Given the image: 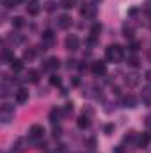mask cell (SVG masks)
<instances>
[{
  "label": "cell",
  "mask_w": 151,
  "mask_h": 153,
  "mask_svg": "<svg viewBox=\"0 0 151 153\" xmlns=\"http://www.w3.org/2000/svg\"><path fill=\"white\" fill-rule=\"evenodd\" d=\"M105 55H107V59L110 62H121L123 57H124V52H123V48L119 45H110V46H107Z\"/></svg>",
  "instance_id": "6da1fadb"
},
{
  "label": "cell",
  "mask_w": 151,
  "mask_h": 153,
  "mask_svg": "<svg viewBox=\"0 0 151 153\" xmlns=\"http://www.w3.org/2000/svg\"><path fill=\"white\" fill-rule=\"evenodd\" d=\"M13 119H14V107L9 105V103H4L2 109H0V121H2L4 125H7V123H11Z\"/></svg>",
  "instance_id": "7a4b0ae2"
},
{
  "label": "cell",
  "mask_w": 151,
  "mask_h": 153,
  "mask_svg": "<svg viewBox=\"0 0 151 153\" xmlns=\"http://www.w3.org/2000/svg\"><path fill=\"white\" fill-rule=\"evenodd\" d=\"M91 70H93V73L94 75H105L107 73V64L103 62V61H94L93 62V66H91Z\"/></svg>",
  "instance_id": "3957f363"
},
{
  "label": "cell",
  "mask_w": 151,
  "mask_h": 153,
  "mask_svg": "<svg viewBox=\"0 0 151 153\" xmlns=\"http://www.w3.org/2000/svg\"><path fill=\"white\" fill-rule=\"evenodd\" d=\"M78 46H80V39L76 38V36H68V39H66V48L71 50V52H75V50H78Z\"/></svg>",
  "instance_id": "277c9868"
},
{
  "label": "cell",
  "mask_w": 151,
  "mask_h": 153,
  "mask_svg": "<svg viewBox=\"0 0 151 153\" xmlns=\"http://www.w3.org/2000/svg\"><path fill=\"white\" fill-rule=\"evenodd\" d=\"M43 134H44V128H43L41 125H32L30 130H29V135H30L32 139H39V137H43Z\"/></svg>",
  "instance_id": "5b68a950"
},
{
  "label": "cell",
  "mask_w": 151,
  "mask_h": 153,
  "mask_svg": "<svg viewBox=\"0 0 151 153\" xmlns=\"http://www.w3.org/2000/svg\"><path fill=\"white\" fill-rule=\"evenodd\" d=\"M57 25H59V29H70V27H71V16H68V14L59 16Z\"/></svg>",
  "instance_id": "8992f818"
},
{
  "label": "cell",
  "mask_w": 151,
  "mask_h": 153,
  "mask_svg": "<svg viewBox=\"0 0 151 153\" xmlns=\"http://www.w3.org/2000/svg\"><path fill=\"white\" fill-rule=\"evenodd\" d=\"M59 66H61V61H59L57 57H50V59L46 61V64H44V68H46V70H50V71L59 70Z\"/></svg>",
  "instance_id": "52a82bcc"
},
{
  "label": "cell",
  "mask_w": 151,
  "mask_h": 153,
  "mask_svg": "<svg viewBox=\"0 0 151 153\" xmlns=\"http://www.w3.org/2000/svg\"><path fill=\"white\" fill-rule=\"evenodd\" d=\"M14 98H16V102H18V103H25V102L29 100V91L21 87V89H18V91H16Z\"/></svg>",
  "instance_id": "ba28073f"
},
{
  "label": "cell",
  "mask_w": 151,
  "mask_h": 153,
  "mask_svg": "<svg viewBox=\"0 0 151 153\" xmlns=\"http://www.w3.org/2000/svg\"><path fill=\"white\" fill-rule=\"evenodd\" d=\"M141 98H142V103H144V105H151V84L142 89Z\"/></svg>",
  "instance_id": "9c48e42d"
},
{
  "label": "cell",
  "mask_w": 151,
  "mask_h": 153,
  "mask_svg": "<svg viewBox=\"0 0 151 153\" xmlns=\"http://www.w3.org/2000/svg\"><path fill=\"white\" fill-rule=\"evenodd\" d=\"M139 80H141V76L137 75V73H130V75H126V85H130V87H135L137 84H139Z\"/></svg>",
  "instance_id": "30bf717a"
},
{
  "label": "cell",
  "mask_w": 151,
  "mask_h": 153,
  "mask_svg": "<svg viewBox=\"0 0 151 153\" xmlns=\"http://www.w3.org/2000/svg\"><path fill=\"white\" fill-rule=\"evenodd\" d=\"M89 125H91V119H89L87 116H80V117L76 119V126H78V128H82V130L89 128Z\"/></svg>",
  "instance_id": "8fae6325"
},
{
  "label": "cell",
  "mask_w": 151,
  "mask_h": 153,
  "mask_svg": "<svg viewBox=\"0 0 151 153\" xmlns=\"http://www.w3.org/2000/svg\"><path fill=\"white\" fill-rule=\"evenodd\" d=\"M82 14H84L85 18H94V14H96V7H94V5H85V7L82 9Z\"/></svg>",
  "instance_id": "7c38bea8"
},
{
  "label": "cell",
  "mask_w": 151,
  "mask_h": 153,
  "mask_svg": "<svg viewBox=\"0 0 151 153\" xmlns=\"http://www.w3.org/2000/svg\"><path fill=\"white\" fill-rule=\"evenodd\" d=\"M11 70H13L14 73L21 71V70H23V61H21V59H13V61H11Z\"/></svg>",
  "instance_id": "4fadbf2b"
},
{
  "label": "cell",
  "mask_w": 151,
  "mask_h": 153,
  "mask_svg": "<svg viewBox=\"0 0 151 153\" xmlns=\"http://www.w3.org/2000/svg\"><path fill=\"white\" fill-rule=\"evenodd\" d=\"M150 141H151V134L144 132V134L139 137V146H141V148H146V146L150 144Z\"/></svg>",
  "instance_id": "5bb4252c"
},
{
  "label": "cell",
  "mask_w": 151,
  "mask_h": 153,
  "mask_svg": "<svg viewBox=\"0 0 151 153\" xmlns=\"http://www.w3.org/2000/svg\"><path fill=\"white\" fill-rule=\"evenodd\" d=\"M123 103H124V107H130V109H133V107L137 105V100H135V96H133V94H128V96L123 100Z\"/></svg>",
  "instance_id": "9a60e30c"
},
{
  "label": "cell",
  "mask_w": 151,
  "mask_h": 153,
  "mask_svg": "<svg viewBox=\"0 0 151 153\" xmlns=\"http://www.w3.org/2000/svg\"><path fill=\"white\" fill-rule=\"evenodd\" d=\"M53 41V30H50V29H46L44 32H43V43H52Z\"/></svg>",
  "instance_id": "2e32d148"
},
{
  "label": "cell",
  "mask_w": 151,
  "mask_h": 153,
  "mask_svg": "<svg viewBox=\"0 0 151 153\" xmlns=\"http://www.w3.org/2000/svg\"><path fill=\"white\" fill-rule=\"evenodd\" d=\"M59 117H61V111L53 109V111L50 112V117H48V119H50V123H52V125H55V123L59 121Z\"/></svg>",
  "instance_id": "e0dca14e"
},
{
  "label": "cell",
  "mask_w": 151,
  "mask_h": 153,
  "mask_svg": "<svg viewBox=\"0 0 151 153\" xmlns=\"http://www.w3.org/2000/svg\"><path fill=\"white\" fill-rule=\"evenodd\" d=\"M27 78H29V80H30L32 84H36V82L39 80V73L36 71V70H30V71L27 73Z\"/></svg>",
  "instance_id": "ac0fdd59"
},
{
  "label": "cell",
  "mask_w": 151,
  "mask_h": 153,
  "mask_svg": "<svg viewBox=\"0 0 151 153\" xmlns=\"http://www.w3.org/2000/svg\"><path fill=\"white\" fill-rule=\"evenodd\" d=\"M25 25V22H23V18L21 16H16V18H13V27H16V29H21Z\"/></svg>",
  "instance_id": "d6986e66"
},
{
  "label": "cell",
  "mask_w": 151,
  "mask_h": 153,
  "mask_svg": "<svg viewBox=\"0 0 151 153\" xmlns=\"http://www.w3.org/2000/svg\"><path fill=\"white\" fill-rule=\"evenodd\" d=\"M39 13V5L36 2H30V5H29V14H32V16H36Z\"/></svg>",
  "instance_id": "ffe728a7"
},
{
  "label": "cell",
  "mask_w": 151,
  "mask_h": 153,
  "mask_svg": "<svg viewBox=\"0 0 151 153\" xmlns=\"http://www.w3.org/2000/svg\"><path fill=\"white\" fill-rule=\"evenodd\" d=\"M100 32H101V25H100V23H94V25L91 27V36H94V38H96Z\"/></svg>",
  "instance_id": "44dd1931"
},
{
  "label": "cell",
  "mask_w": 151,
  "mask_h": 153,
  "mask_svg": "<svg viewBox=\"0 0 151 153\" xmlns=\"http://www.w3.org/2000/svg\"><path fill=\"white\" fill-rule=\"evenodd\" d=\"M61 5H62L64 9H71V7L75 5V0H61Z\"/></svg>",
  "instance_id": "7402d4cb"
},
{
  "label": "cell",
  "mask_w": 151,
  "mask_h": 153,
  "mask_svg": "<svg viewBox=\"0 0 151 153\" xmlns=\"http://www.w3.org/2000/svg\"><path fill=\"white\" fill-rule=\"evenodd\" d=\"M34 55H36V52H34V50H25L23 59H25V61H30V59H34Z\"/></svg>",
  "instance_id": "603a6c76"
},
{
  "label": "cell",
  "mask_w": 151,
  "mask_h": 153,
  "mask_svg": "<svg viewBox=\"0 0 151 153\" xmlns=\"http://www.w3.org/2000/svg\"><path fill=\"white\" fill-rule=\"evenodd\" d=\"M50 84H52V85H61V78L57 75H52L50 76Z\"/></svg>",
  "instance_id": "cb8c5ba5"
},
{
  "label": "cell",
  "mask_w": 151,
  "mask_h": 153,
  "mask_svg": "<svg viewBox=\"0 0 151 153\" xmlns=\"http://www.w3.org/2000/svg\"><path fill=\"white\" fill-rule=\"evenodd\" d=\"M103 132H105L107 135H110V134L114 132V125H110V123H109V125H105V126H103Z\"/></svg>",
  "instance_id": "d4e9b609"
},
{
  "label": "cell",
  "mask_w": 151,
  "mask_h": 153,
  "mask_svg": "<svg viewBox=\"0 0 151 153\" xmlns=\"http://www.w3.org/2000/svg\"><path fill=\"white\" fill-rule=\"evenodd\" d=\"M139 50V43H132L130 45V52H137Z\"/></svg>",
  "instance_id": "484cf974"
},
{
  "label": "cell",
  "mask_w": 151,
  "mask_h": 153,
  "mask_svg": "<svg viewBox=\"0 0 151 153\" xmlns=\"http://www.w3.org/2000/svg\"><path fill=\"white\" fill-rule=\"evenodd\" d=\"M128 64H130V66H137V64H139V61H137L135 57H132V59H128Z\"/></svg>",
  "instance_id": "4316f807"
},
{
  "label": "cell",
  "mask_w": 151,
  "mask_h": 153,
  "mask_svg": "<svg viewBox=\"0 0 151 153\" xmlns=\"http://www.w3.org/2000/svg\"><path fill=\"white\" fill-rule=\"evenodd\" d=\"M128 14H130V16H135V14H137V7H132V9L128 11Z\"/></svg>",
  "instance_id": "83f0119b"
},
{
  "label": "cell",
  "mask_w": 151,
  "mask_h": 153,
  "mask_svg": "<svg viewBox=\"0 0 151 153\" xmlns=\"http://www.w3.org/2000/svg\"><path fill=\"white\" fill-rule=\"evenodd\" d=\"M146 126H148V128H151V114L146 117Z\"/></svg>",
  "instance_id": "f1b7e54d"
},
{
  "label": "cell",
  "mask_w": 151,
  "mask_h": 153,
  "mask_svg": "<svg viewBox=\"0 0 151 153\" xmlns=\"http://www.w3.org/2000/svg\"><path fill=\"white\" fill-rule=\"evenodd\" d=\"M53 135L59 137V135H61V128H53Z\"/></svg>",
  "instance_id": "f546056e"
},
{
  "label": "cell",
  "mask_w": 151,
  "mask_h": 153,
  "mask_svg": "<svg viewBox=\"0 0 151 153\" xmlns=\"http://www.w3.org/2000/svg\"><path fill=\"white\" fill-rule=\"evenodd\" d=\"M146 80L151 84V71H148V73H146Z\"/></svg>",
  "instance_id": "4dcf8cb0"
},
{
  "label": "cell",
  "mask_w": 151,
  "mask_h": 153,
  "mask_svg": "<svg viewBox=\"0 0 151 153\" xmlns=\"http://www.w3.org/2000/svg\"><path fill=\"white\" fill-rule=\"evenodd\" d=\"M13 2H14V7H16V5H18V4L21 2V0H13Z\"/></svg>",
  "instance_id": "1f68e13d"
},
{
  "label": "cell",
  "mask_w": 151,
  "mask_h": 153,
  "mask_svg": "<svg viewBox=\"0 0 151 153\" xmlns=\"http://www.w3.org/2000/svg\"><path fill=\"white\" fill-rule=\"evenodd\" d=\"M30 2H36V0H30Z\"/></svg>",
  "instance_id": "d6a6232c"
},
{
  "label": "cell",
  "mask_w": 151,
  "mask_h": 153,
  "mask_svg": "<svg viewBox=\"0 0 151 153\" xmlns=\"http://www.w3.org/2000/svg\"><path fill=\"white\" fill-rule=\"evenodd\" d=\"M96 2H98V0H96Z\"/></svg>",
  "instance_id": "836d02e7"
}]
</instances>
